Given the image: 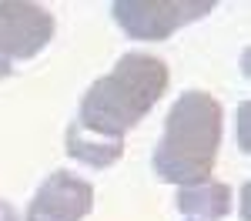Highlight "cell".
<instances>
[{"instance_id":"cell-1","label":"cell","mask_w":251,"mask_h":221,"mask_svg":"<svg viewBox=\"0 0 251 221\" xmlns=\"http://www.w3.org/2000/svg\"><path fill=\"white\" fill-rule=\"evenodd\" d=\"M171 87L168 64L151 50H124L97 80L80 94L74 121L87 131L124 138L164 100Z\"/></svg>"},{"instance_id":"cell-2","label":"cell","mask_w":251,"mask_h":221,"mask_svg":"<svg viewBox=\"0 0 251 221\" xmlns=\"http://www.w3.org/2000/svg\"><path fill=\"white\" fill-rule=\"evenodd\" d=\"M221 144H225L221 100L201 87H188L171 100L164 114L161 138L151 151V171L157 181L171 188L198 184L211 178Z\"/></svg>"},{"instance_id":"cell-3","label":"cell","mask_w":251,"mask_h":221,"mask_svg":"<svg viewBox=\"0 0 251 221\" xmlns=\"http://www.w3.org/2000/svg\"><path fill=\"white\" fill-rule=\"evenodd\" d=\"M218 10L214 0H114L111 20L137 44H161Z\"/></svg>"},{"instance_id":"cell-4","label":"cell","mask_w":251,"mask_h":221,"mask_svg":"<svg viewBox=\"0 0 251 221\" xmlns=\"http://www.w3.org/2000/svg\"><path fill=\"white\" fill-rule=\"evenodd\" d=\"M97 191L94 184L71 171V168H57L34 188V195L27 198L20 218L24 221H87L94 215Z\"/></svg>"},{"instance_id":"cell-5","label":"cell","mask_w":251,"mask_h":221,"mask_svg":"<svg viewBox=\"0 0 251 221\" xmlns=\"http://www.w3.org/2000/svg\"><path fill=\"white\" fill-rule=\"evenodd\" d=\"M57 34L54 14L34 0H0V50L14 67L40 57Z\"/></svg>"},{"instance_id":"cell-6","label":"cell","mask_w":251,"mask_h":221,"mask_svg":"<svg viewBox=\"0 0 251 221\" xmlns=\"http://www.w3.org/2000/svg\"><path fill=\"white\" fill-rule=\"evenodd\" d=\"M174 208L188 221H225L234 215V191L225 181L204 178L188 188H174Z\"/></svg>"},{"instance_id":"cell-7","label":"cell","mask_w":251,"mask_h":221,"mask_svg":"<svg viewBox=\"0 0 251 221\" xmlns=\"http://www.w3.org/2000/svg\"><path fill=\"white\" fill-rule=\"evenodd\" d=\"M124 147H127L124 138H107V134L87 131L74 118L67 121V127H64V154L74 164L87 168V171H107V168H114L117 161L124 158Z\"/></svg>"},{"instance_id":"cell-8","label":"cell","mask_w":251,"mask_h":221,"mask_svg":"<svg viewBox=\"0 0 251 221\" xmlns=\"http://www.w3.org/2000/svg\"><path fill=\"white\" fill-rule=\"evenodd\" d=\"M234 147L241 154L251 151V100L248 98L234 107Z\"/></svg>"},{"instance_id":"cell-9","label":"cell","mask_w":251,"mask_h":221,"mask_svg":"<svg viewBox=\"0 0 251 221\" xmlns=\"http://www.w3.org/2000/svg\"><path fill=\"white\" fill-rule=\"evenodd\" d=\"M234 208H238V221H251V181H241L234 191Z\"/></svg>"},{"instance_id":"cell-10","label":"cell","mask_w":251,"mask_h":221,"mask_svg":"<svg viewBox=\"0 0 251 221\" xmlns=\"http://www.w3.org/2000/svg\"><path fill=\"white\" fill-rule=\"evenodd\" d=\"M0 221H24V218H20V211L7 198H0Z\"/></svg>"},{"instance_id":"cell-11","label":"cell","mask_w":251,"mask_h":221,"mask_svg":"<svg viewBox=\"0 0 251 221\" xmlns=\"http://www.w3.org/2000/svg\"><path fill=\"white\" fill-rule=\"evenodd\" d=\"M10 74H14V64H10L7 57H3V50H0V80H7Z\"/></svg>"},{"instance_id":"cell-12","label":"cell","mask_w":251,"mask_h":221,"mask_svg":"<svg viewBox=\"0 0 251 221\" xmlns=\"http://www.w3.org/2000/svg\"><path fill=\"white\" fill-rule=\"evenodd\" d=\"M248 57H251L248 50H241V74H245V77L251 74V67H248Z\"/></svg>"}]
</instances>
